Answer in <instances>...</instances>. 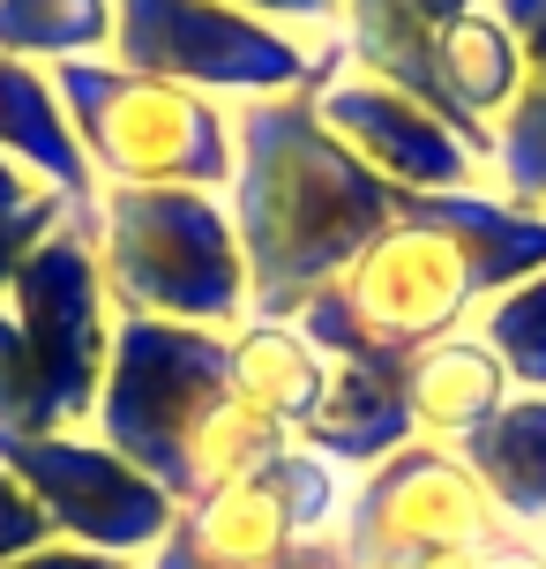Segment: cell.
<instances>
[{
    "label": "cell",
    "mask_w": 546,
    "mask_h": 569,
    "mask_svg": "<svg viewBox=\"0 0 546 569\" xmlns=\"http://www.w3.org/2000/svg\"><path fill=\"white\" fill-rule=\"evenodd\" d=\"M232 232L247 256V315L292 322L397 226V188L330 136L315 90L232 106Z\"/></svg>",
    "instance_id": "6da1fadb"
},
{
    "label": "cell",
    "mask_w": 546,
    "mask_h": 569,
    "mask_svg": "<svg viewBox=\"0 0 546 569\" xmlns=\"http://www.w3.org/2000/svg\"><path fill=\"white\" fill-rule=\"evenodd\" d=\"M90 435L120 450L135 472H150L173 502H195L292 450L285 427L232 390V352L218 330L135 322V315L113 330Z\"/></svg>",
    "instance_id": "7a4b0ae2"
},
{
    "label": "cell",
    "mask_w": 546,
    "mask_h": 569,
    "mask_svg": "<svg viewBox=\"0 0 546 569\" xmlns=\"http://www.w3.org/2000/svg\"><path fill=\"white\" fill-rule=\"evenodd\" d=\"M98 270L120 322H188L218 338L247 322V256L225 196L98 188Z\"/></svg>",
    "instance_id": "3957f363"
},
{
    "label": "cell",
    "mask_w": 546,
    "mask_h": 569,
    "mask_svg": "<svg viewBox=\"0 0 546 569\" xmlns=\"http://www.w3.org/2000/svg\"><path fill=\"white\" fill-rule=\"evenodd\" d=\"M479 278L464 262L457 232L397 210V226L374 240L337 284H322L307 308L292 315L300 338L315 345L330 368H412L427 345L472 330Z\"/></svg>",
    "instance_id": "277c9868"
},
{
    "label": "cell",
    "mask_w": 546,
    "mask_h": 569,
    "mask_svg": "<svg viewBox=\"0 0 546 569\" xmlns=\"http://www.w3.org/2000/svg\"><path fill=\"white\" fill-rule=\"evenodd\" d=\"M46 76L98 188H232V113L218 98L135 76L120 60H60Z\"/></svg>",
    "instance_id": "5b68a950"
},
{
    "label": "cell",
    "mask_w": 546,
    "mask_h": 569,
    "mask_svg": "<svg viewBox=\"0 0 546 569\" xmlns=\"http://www.w3.org/2000/svg\"><path fill=\"white\" fill-rule=\"evenodd\" d=\"M105 60L180 83L195 98H232V106L292 98V90L322 98L345 76V46H307L232 0H113V53Z\"/></svg>",
    "instance_id": "8992f818"
},
{
    "label": "cell",
    "mask_w": 546,
    "mask_h": 569,
    "mask_svg": "<svg viewBox=\"0 0 546 569\" xmlns=\"http://www.w3.org/2000/svg\"><path fill=\"white\" fill-rule=\"evenodd\" d=\"M345 472L315 450H277L270 465L180 502L173 532L143 555V569H307L315 540L337 532Z\"/></svg>",
    "instance_id": "52a82bcc"
},
{
    "label": "cell",
    "mask_w": 546,
    "mask_h": 569,
    "mask_svg": "<svg viewBox=\"0 0 546 569\" xmlns=\"http://www.w3.org/2000/svg\"><path fill=\"white\" fill-rule=\"evenodd\" d=\"M337 540L352 562H390V569H472L502 532L487 487L464 472L457 450L412 442L390 465L360 472L337 510Z\"/></svg>",
    "instance_id": "ba28073f"
},
{
    "label": "cell",
    "mask_w": 546,
    "mask_h": 569,
    "mask_svg": "<svg viewBox=\"0 0 546 569\" xmlns=\"http://www.w3.org/2000/svg\"><path fill=\"white\" fill-rule=\"evenodd\" d=\"M0 308L16 315L30 338V360L46 375L60 405V427H90L98 390H105V360H113L120 315L105 300V270H98V218H60L0 292Z\"/></svg>",
    "instance_id": "9c48e42d"
},
{
    "label": "cell",
    "mask_w": 546,
    "mask_h": 569,
    "mask_svg": "<svg viewBox=\"0 0 546 569\" xmlns=\"http://www.w3.org/2000/svg\"><path fill=\"white\" fill-rule=\"evenodd\" d=\"M0 465L30 487V502L46 510L53 540L120 555L135 569H143V555L173 532V517H180L173 495L150 472H135L120 450H105L90 427H68V435H0Z\"/></svg>",
    "instance_id": "30bf717a"
},
{
    "label": "cell",
    "mask_w": 546,
    "mask_h": 569,
    "mask_svg": "<svg viewBox=\"0 0 546 569\" xmlns=\"http://www.w3.org/2000/svg\"><path fill=\"white\" fill-rule=\"evenodd\" d=\"M330 136L345 142L367 172H382L390 188H419V196H464V188H487L494 172L464 150V136L449 120H434L419 98H404L382 76L345 68L337 83L315 98Z\"/></svg>",
    "instance_id": "8fae6325"
},
{
    "label": "cell",
    "mask_w": 546,
    "mask_h": 569,
    "mask_svg": "<svg viewBox=\"0 0 546 569\" xmlns=\"http://www.w3.org/2000/svg\"><path fill=\"white\" fill-rule=\"evenodd\" d=\"M0 150L16 158V166L60 196L75 218H98V172H90L83 142L60 113V90L46 68H30V60H8L0 53Z\"/></svg>",
    "instance_id": "7c38bea8"
},
{
    "label": "cell",
    "mask_w": 546,
    "mask_h": 569,
    "mask_svg": "<svg viewBox=\"0 0 546 569\" xmlns=\"http://www.w3.org/2000/svg\"><path fill=\"white\" fill-rule=\"evenodd\" d=\"M412 442H419V427H412L397 368H330L315 420L300 427V450H315L337 472H374Z\"/></svg>",
    "instance_id": "4fadbf2b"
},
{
    "label": "cell",
    "mask_w": 546,
    "mask_h": 569,
    "mask_svg": "<svg viewBox=\"0 0 546 569\" xmlns=\"http://www.w3.org/2000/svg\"><path fill=\"white\" fill-rule=\"evenodd\" d=\"M479 0H345V68L360 76H382L397 83L404 98H419L434 120H442V98H434V46L442 30L472 16Z\"/></svg>",
    "instance_id": "5bb4252c"
},
{
    "label": "cell",
    "mask_w": 546,
    "mask_h": 569,
    "mask_svg": "<svg viewBox=\"0 0 546 569\" xmlns=\"http://www.w3.org/2000/svg\"><path fill=\"white\" fill-rule=\"evenodd\" d=\"M457 457L487 487L502 532L546 547V398H509L479 435H464Z\"/></svg>",
    "instance_id": "9a60e30c"
},
{
    "label": "cell",
    "mask_w": 546,
    "mask_h": 569,
    "mask_svg": "<svg viewBox=\"0 0 546 569\" xmlns=\"http://www.w3.org/2000/svg\"><path fill=\"white\" fill-rule=\"evenodd\" d=\"M509 398H517V390H509L502 360H494L472 330L427 345V352L404 368V405H412V427H419V442H442V450H457L464 435H479V427H487Z\"/></svg>",
    "instance_id": "2e32d148"
},
{
    "label": "cell",
    "mask_w": 546,
    "mask_h": 569,
    "mask_svg": "<svg viewBox=\"0 0 546 569\" xmlns=\"http://www.w3.org/2000/svg\"><path fill=\"white\" fill-rule=\"evenodd\" d=\"M225 352H232V390L255 405V412H270V420L300 442V427L315 420L322 390H330V360L300 338V322L247 315V322L225 338Z\"/></svg>",
    "instance_id": "e0dca14e"
},
{
    "label": "cell",
    "mask_w": 546,
    "mask_h": 569,
    "mask_svg": "<svg viewBox=\"0 0 546 569\" xmlns=\"http://www.w3.org/2000/svg\"><path fill=\"white\" fill-rule=\"evenodd\" d=\"M524 46V90L494 128V196L546 210V0H487Z\"/></svg>",
    "instance_id": "ac0fdd59"
},
{
    "label": "cell",
    "mask_w": 546,
    "mask_h": 569,
    "mask_svg": "<svg viewBox=\"0 0 546 569\" xmlns=\"http://www.w3.org/2000/svg\"><path fill=\"white\" fill-rule=\"evenodd\" d=\"M0 53L30 68L113 53V0H0Z\"/></svg>",
    "instance_id": "d6986e66"
},
{
    "label": "cell",
    "mask_w": 546,
    "mask_h": 569,
    "mask_svg": "<svg viewBox=\"0 0 546 569\" xmlns=\"http://www.w3.org/2000/svg\"><path fill=\"white\" fill-rule=\"evenodd\" d=\"M472 338L502 360L517 398H546V270H532L509 292H494L487 308L472 315Z\"/></svg>",
    "instance_id": "ffe728a7"
},
{
    "label": "cell",
    "mask_w": 546,
    "mask_h": 569,
    "mask_svg": "<svg viewBox=\"0 0 546 569\" xmlns=\"http://www.w3.org/2000/svg\"><path fill=\"white\" fill-rule=\"evenodd\" d=\"M53 540V525H46V510L30 502V487L0 465V562H16V555H30V547Z\"/></svg>",
    "instance_id": "44dd1931"
},
{
    "label": "cell",
    "mask_w": 546,
    "mask_h": 569,
    "mask_svg": "<svg viewBox=\"0 0 546 569\" xmlns=\"http://www.w3.org/2000/svg\"><path fill=\"white\" fill-rule=\"evenodd\" d=\"M232 8H247V16H262V23L292 30V38H307V30H315L322 46L345 38V0H232Z\"/></svg>",
    "instance_id": "7402d4cb"
},
{
    "label": "cell",
    "mask_w": 546,
    "mask_h": 569,
    "mask_svg": "<svg viewBox=\"0 0 546 569\" xmlns=\"http://www.w3.org/2000/svg\"><path fill=\"white\" fill-rule=\"evenodd\" d=\"M0 569H135V562L98 555V547H75V540H46V547H30V555H16V562H0Z\"/></svg>",
    "instance_id": "603a6c76"
},
{
    "label": "cell",
    "mask_w": 546,
    "mask_h": 569,
    "mask_svg": "<svg viewBox=\"0 0 546 569\" xmlns=\"http://www.w3.org/2000/svg\"><path fill=\"white\" fill-rule=\"evenodd\" d=\"M38 196H46V188H38V180H30V172L16 166L8 150H0V218H16V210H30Z\"/></svg>",
    "instance_id": "cb8c5ba5"
},
{
    "label": "cell",
    "mask_w": 546,
    "mask_h": 569,
    "mask_svg": "<svg viewBox=\"0 0 546 569\" xmlns=\"http://www.w3.org/2000/svg\"><path fill=\"white\" fill-rule=\"evenodd\" d=\"M472 569H546V547L539 540H494Z\"/></svg>",
    "instance_id": "d4e9b609"
}]
</instances>
